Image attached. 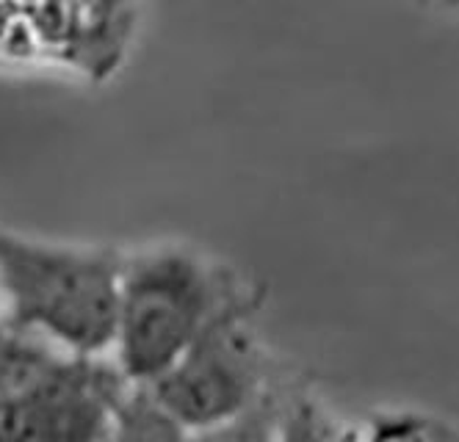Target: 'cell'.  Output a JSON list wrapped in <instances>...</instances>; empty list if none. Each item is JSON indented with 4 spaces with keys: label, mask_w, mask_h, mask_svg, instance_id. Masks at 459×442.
Returning <instances> with one entry per match:
<instances>
[{
    "label": "cell",
    "mask_w": 459,
    "mask_h": 442,
    "mask_svg": "<svg viewBox=\"0 0 459 442\" xmlns=\"http://www.w3.org/2000/svg\"><path fill=\"white\" fill-rule=\"evenodd\" d=\"M255 280L186 241L122 249L108 360L127 385H152Z\"/></svg>",
    "instance_id": "obj_1"
},
{
    "label": "cell",
    "mask_w": 459,
    "mask_h": 442,
    "mask_svg": "<svg viewBox=\"0 0 459 442\" xmlns=\"http://www.w3.org/2000/svg\"><path fill=\"white\" fill-rule=\"evenodd\" d=\"M122 247L53 241L0 221V316L64 354L108 360Z\"/></svg>",
    "instance_id": "obj_2"
},
{
    "label": "cell",
    "mask_w": 459,
    "mask_h": 442,
    "mask_svg": "<svg viewBox=\"0 0 459 442\" xmlns=\"http://www.w3.org/2000/svg\"><path fill=\"white\" fill-rule=\"evenodd\" d=\"M264 304L266 288L257 282L227 304L169 370L144 385L186 431L236 418L277 387L257 329Z\"/></svg>",
    "instance_id": "obj_3"
},
{
    "label": "cell",
    "mask_w": 459,
    "mask_h": 442,
    "mask_svg": "<svg viewBox=\"0 0 459 442\" xmlns=\"http://www.w3.org/2000/svg\"><path fill=\"white\" fill-rule=\"evenodd\" d=\"M139 0H0V66L111 81L134 50Z\"/></svg>",
    "instance_id": "obj_4"
},
{
    "label": "cell",
    "mask_w": 459,
    "mask_h": 442,
    "mask_svg": "<svg viewBox=\"0 0 459 442\" xmlns=\"http://www.w3.org/2000/svg\"><path fill=\"white\" fill-rule=\"evenodd\" d=\"M125 387L111 360L73 357L48 382L0 398V442H103Z\"/></svg>",
    "instance_id": "obj_5"
},
{
    "label": "cell",
    "mask_w": 459,
    "mask_h": 442,
    "mask_svg": "<svg viewBox=\"0 0 459 442\" xmlns=\"http://www.w3.org/2000/svg\"><path fill=\"white\" fill-rule=\"evenodd\" d=\"M70 360L73 354H64L37 332L0 316V398L48 382Z\"/></svg>",
    "instance_id": "obj_6"
},
{
    "label": "cell",
    "mask_w": 459,
    "mask_h": 442,
    "mask_svg": "<svg viewBox=\"0 0 459 442\" xmlns=\"http://www.w3.org/2000/svg\"><path fill=\"white\" fill-rule=\"evenodd\" d=\"M186 434L150 387L127 385L111 410L103 442H183Z\"/></svg>",
    "instance_id": "obj_7"
},
{
    "label": "cell",
    "mask_w": 459,
    "mask_h": 442,
    "mask_svg": "<svg viewBox=\"0 0 459 442\" xmlns=\"http://www.w3.org/2000/svg\"><path fill=\"white\" fill-rule=\"evenodd\" d=\"M274 442H363V426L341 418L313 390H288Z\"/></svg>",
    "instance_id": "obj_8"
},
{
    "label": "cell",
    "mask_w": 459,
    "mask_h": 442,
    "mask_svg": "<svg viewBox=\"0 0 459 442\" xmlns=\"http://www.w3.org/2000/svg\"><path fill=\"white\" fill-rule=\"evenodd\" d=\"M285 398H288V390L277 385L272 393H266L241 415L227 418L205 429H194L186 434L183 442H274Z\"/></svg>",
    "instance_id": "obj_9"
},
{
    "label": "cell",
    "mask_w": 459,
    "mask_h": 442,
    "mask_svg": "<svg viewBox=\"0 0 459 442\" xmlns=\"http://www.w3.org/2000/svg\"><path fill=\"white\" fill-rule=\"evenodd\" d=\"M390 429L399 442H459V426L420 412H387Z\"/></svg>",
    "instance_id": "obj_10"
},
{
    "label": "cell",
    "mask_w": 459,
    "mask_h": 442,
    "mask_svg": "<svg viewBox=\"0 0 459 442\" xmlns=\"http://www.w3.org/2000/svg\"><path fill=\"white\" fill-rule=\"evenodd\" d=\"M432 4L440 9H448V12H459V0H432Z\"/></svg>",
    "instance_id": "obj_11"
}]
</instances>
